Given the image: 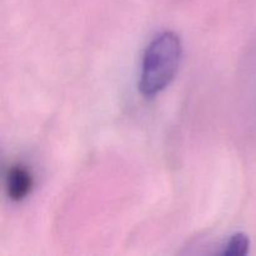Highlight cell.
<instances>
[{
    "label": "cell",
    "mask_w": 256,
    "mask_h": 256,
    "mask_svg": "<svg viewBox=\"0 0 256 256\" xmlns=\"http://www.w3.org/2000/svg\"><path fill=\"white\" fill-rule=\"evenodd\" d=\"M249 238L245 234L239 232V234L232 235V239H229V242L225 245V249L222 250V254L226 256H244L249 252Z\"/></svg>",
    "instance_id": "3957f363"
},
{
    "label": "cell",
    "mask_w": 256,
    "mask_h": 256,
    "mask_svg": "<svg viewBox=\"0 0 256 256\" xmlns=\"http://www.w3.org/2000/svg\"><path fill=\"white\" fill-rule=\"evenodd\" d=\"M34 178L26 166L12 164L8 168L5 174V189L8 196L12 202H22L32 192Z\"/></svg>",
    "instance_id": "7a4b0ae2"
},
{
    "label": "cell",
    "mask_w": 256,
    "mask_h": 256,
    "mask_svg": "<svg viewBox=\"0 0 256 256\" xmlns=\"http://www.w3.org/2000/svg\"><path fill=\"white\" fill-rule=\"evenodd\" d=\"M182 54V39L176 32H162L152 40L142 62L139 89L142 95L154 96L174 80Z\"/></svg>",
    "instance_id": "6da1fadb"
}]
</instances>
